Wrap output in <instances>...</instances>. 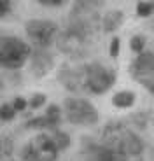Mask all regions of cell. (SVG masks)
Listing matches in <instances>:
<instances>
[{
  "instance_id": "30bf717a",
  "label": "cell",
  "mask_w": 154,
  "mask_h": 161,
  "mask_svg": "<svg viewBox=\"0 0 154 161\" xmlns=\"http://www.w3.org/2000/svg\"><path fill=\"white\" fill-rule=\"evenodd\" d=\"M11 149H12L11 138H7V137H2V138H0V161H4L5 158L11 154Z\"/></svg>"
},
{
  "instance_id": "8992f818",
  "label": "cell",
  "mask_w": 154,
  "mask_h": 161,
  "mask_svg": "<svg viewBox=\"0 0 154 161\" xmlns=\"http://www.w3.org/2000/svg\"><path fill=\"white\" fill-rule=\"evenodd\" d=\"M131 75L144 84L147 89L154 91V56L147 53H140L131 65Z\"/></svg>"
},
{
  "instance_id": "ba28073f",
  "label": "cell",
  "mask_w": 154,
  "mask_h": 161,
  "mask_svg": "<svg viewBox=\"0 0 154 161\" xmlns=\"http://www.w3.org/2000/svg\"><path fill=\"white\" fill-rule=\"evenodd\" d=\"M133 102H135V95L130 91H121V93H118V95H114V98H112V103L116 105V107H121V109L131 107Z\"/></svg>"
},
{
  "instance_id": "7c38bea8",
  "label": "cell",
  "mask_w": 154,
  "mask_h": 161,
  "mask_svg": "<svg viewBox=\"0 0 154 161\" xmlns=\"http://www.w3.org/2000/svg\"><path fill=\"white\" fill-rule=\"evenodd\" d=\"M39 4L47 5V7H61V5L69 4V0H37Z\"/></svg>"
},
{
  "instance_id": "277c9868",
  "label": "cell",
  "mask_w": 154,
  "mask_h": 161,
  "mask_svg": "<svg viewBox=\"0 0 154 161\" xmlns=\"http://www.w3.org/2000/svg\"><path fill=\"white\" fill-rule=\"evenodd\" d=\"M25 28H26V35L30 37V40L35 46H39V47L51 46V42L54 40L56 32H58L56 23H53L49 19H30L26 21Z\"/></svg>"
},
{
  "instance_id": "5bb4252c",
  "label": "cell",
  "mask_w": 154,
  "mask_h": 161,
  "mask_svg": "<svg viewBox=\"0 0 154 161\" xmlns=\"http://www.w3.org/2000/svg\"><path fill=\"white\" fill-rule=\"evenodd\" d=\"M131 47H133L137 53L142 51V47H144V39L142 37H133V39H131Z\"/></svg>"
},
{
  "instance_id": "8fae6325",
  "label": "cell",
  "mask_w": 154,
  "mask_h": 161,
  "mask_svg": "<svg viewBox=\"0 0 154 161\" xmlns=\"http://www.w3.org/2000/svg\"><path fill=\"white\" fill-rule=\"evenodd\" d=\"M137 11H138V14H140V16H149L151 12L154 11V5L151 4V2H140V4H138V7H137Z\"/></svg>"
},
{
  "instance_id": "9c48e42d",
  "label": "cell",
  "mask_w": 154,
  "mask_h": 161,
  "mask_svg": "<svg viewBox=\"0 0 154 161\" xmlns=\"http://www.w3.org/2000/svg\"><path fill=\"white\" fill-rule=\"evenodd\" d=\"M18 110L14 109V105L12 103H4L2 107H0V119L2 121H11L12 117L16 116Z\"/></svg>"
},
{
  "instance_id": "52a82bcc",
  "label": "cell",
  "mask_w": 154,
  "mask_h": 161,
  "mask_svg": "<svg viewBox=\"0 0 154 161\" xmlns=\"http://www.w3.org/2000/svg\"><path fill=\"white\" fill-rule=\"evenodd\" d=\"M60 116H61L60 109H58L56 105H51V107L46 110L44 116L28 121L26 126H28V128H53V126H56L58 123H60Z\"/></svg>"
},
{
  "instance_id": "4fadbf2b",
  "label": "cell",
  "mask_w": 154,
  "mask_h": 161,
  "mask_svg": "<svg viewBox=\"0 0 154 161\" xmlns=\"http://www.w3.org/2000/svg\"><path fill=\"white\" fill-rule=\"evenodd\" d=\"M12 105H14V109L19 112V110H25V107H26V100H25L23 97H16L14 102H12Z\"/></svg>"
},
{
  "instance_id": "5b68a950",
  "label": "cell",
  "mask_w": 154,
  "mask_h": 161,
  "mask_svg": "<svg viewBox=\"0 0 154 161\" xmlns=\"http://www.w3.org/2000/svg\"><path fill=\"white\" fill-rule=\"evenodd\" d=\"M114 72L102 65L95 63L91 67H88L86 70V84H88V89L93 93H105L110 86L114 84Z\"/></svg>"
},
{
  "instance_id": "9a60e30c",
  "label": "cell",
  "mask_w": 154,
  "mask_h": 161,
  "mask_svg": "<svg viewBox=\"0 0 154 161\" xmlns=\"http://www.w3.org/2000/svg\"><path fill=\"white\" fill-rule=\"evenodd\" d=\"M11 11V0H0V18Z\"/></svg>"
},
{
  "instance_id": "e0dca14e",
  "label": "cell",
  "mask_w": 154,
  "mask_h": 161,
  "mask_svg": "<svg viewBox=\"0 0 154 161\" xmlns=\"http://www.w3.org/2000/svg\"><path fill=\"white\" fill-rule=\"evenodd\" d=\"M118 46H119V40L114 39L112 40V56H116V54H118Z\"/></svg>"
},
{
  "instance_id": "7a4b0ae2",
  "label": "cell",
  "mask_w": 154,
  "mask_h": 161,
  "mask_svg": "<svg viewBox=\"0 0 154 161\" xmlns=\"http://www.w3.org/2000/svg\"><path fill=\"white\" fill-rule=\"evenodd\" d=\"M58 144L49 135H37L28 142L25 149V159L26 161H56Z\"/></svg>"
},
{
  "instance_id": "6da1fadb",
  "label": "cell",
  "mask_w": 154,
  "mask_h": 161,
  "mask_svg": "<svg viewBox=\"0 0 154 161\" xmlns=\"http://www.w3.org/2000/svg\"><path fill=\"white\" fill-rule=\"evenodd\" d=\"M30 56V46L18 37H0V65L7 69H21Z\"/></svg>"
},
{
  "instance_id": "2e32d148",
  "label": "cell",
  "mask_w": 154,
  "mask_h": 161,
  "mask_svg": "<svg viewBox=\"0 0 154 161\" xmlns=\"http://www.w3.org/2000/svg\"><path fill=\"white\" fill-rule=\"evenodd\" d=\"M42 102H44V95H35L33 100H32V103H30V107H32V109H37V107L42 105Z\"/></svg>"
},
{
  "instance_id": "3957f363",
  "label": "cell",
  "mask_w": 154,
  "mask_h": 161,
  "mask_svg": "<svg viewBox=\"0 0 154 161\" xmlns=\"http://www.w3.org/2000/svg\"><path fill=\"white\" fill-rule=\"evenodd\" d=\"M65 116L74 125H93L98 121V112L93 105L81 98H69L65 102Z\"/></svg>"
}]
</instances>
